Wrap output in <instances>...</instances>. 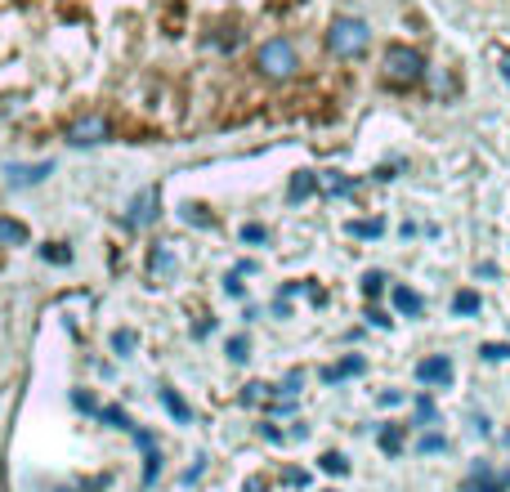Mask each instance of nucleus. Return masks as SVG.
I'll return each mask as SVG.
<instances>
[{"label": "nucleus", "mask_w": 510, "mask_h": 492, "mask_svg": "<svg viewBox=\"0 0 510 492\" xmlns=\"http://www.w3.org/2000/svg\"><path fill=\"white\" fill-rule=\"evenodd\" d=\"M439 448H443L439 434H425V439H421V452H439Z\"/></svg>", "instance_id": "30"}, {"label": "nucleus", "mask_w": 510, "mask_h": 492, "mask_svg": "<svg viewBox=\"0 0 510 492\" xmlns=\"http://www.w3.org/2000/svg\"><path fill=\"white\" fill-rule=\"evenodd\" d=\"M416 380H425V385H448V380H452V359H443V354L421 359V363H416Z\"/></svg>", "instance_id": "6"}, {"label": "nucleus", "mask_w": 510, "mask_h": 492, "mask_svg": "<svg viewBox=\"0 0 510 492\" xmlns=\"http://www.w3.org/2000/svg\"><path fill=\"white\" fill-rule=\"evenodd\" d=\"M323 188H327V193H350L354 184H350V179H341V175H327V179H323Z\"/></svg>", "instance_id": "19"}, {"label": "nucleus", "mask_w": 510, "mask_h": 492, "mask_svg": "<svg viewBox=\"0 0 510 492\" xmlns=\"http://www.w3.org/2000/svg\"><path fill=\"white\" fill-rule=\"evenodd\" d=\"M99 416H104V421H108V425H122V430H130L126 412H117V407H104V412H99Z\"/></svg>", "instance_id": "23"}, {"label": "nucleus", "mask_w": 510, "mask_h": 492, "mask_svg": "<svg viewBox=\"0 0 510 492\" xmlns=\"http://www.w3.org/2000/svg\"><path fill=\"white\" fill-rule=\"evenodd\" d=\"M41 255H45L50 264H68V260H72V251H68V246H63V242H50V246H45V251H41Z\"/></svg>", "instance_id": "17"}, {"label": "nucleus", "mask_w": 510, "mask_h": 492, "mask_svg": "<svg viewBox=\"0 0 510 492\" xmlns=\"http://www.w3.org/2000/svg\"><path fill=\"white\" fill-rule=\"evenodd\" d=\"M350 233H359V238H377V233H381V220H372V224H368V220H363V224H350Z\"/></svg>", "instance_id": "20"}, {"label": "nucleus", "mask_w": 510, "mask_h": 492, "mask_svg": "<svg viewBox=\"0 0 510 492\" xmlns=\"http://www.w3.org/2000/svg\"><path fill=\"white\" fill-rule=\"evenodd\" d=\"M506 488H510V475H484V470H479L475 484H466V492H506Z\"/></svg>", "instance_id": "11"}, {"label": "nucleus", "mask_w": 510, "mask_h": 492, "mask_svg": "<svg viewBox=\"0 0 510 492\" xmlns=\"http://www.w3.org/2000/svg\"><path fill=\"white\" fill-rule=\"evenodd\" d=\"M502 77H506V86H510V54L502 59Z\"/></svg>", "instance_id": "31"}, {"label": "nucleus", "mask_w": 510, "mask_h": 492, "mask_svg": "<svg viewBox=\"0 0 510 492\" xmlns=\"http://www.w3.org/2000/svg\"><path fill=\"white\" fill-rule=\"evenodd\" d=\"M148 273H152L157 282H166V278L175 273V255H170V246H152V255H148Z\"/></svg>", "instance_id": "8"}, {"label": "nucleus", "mask_w": 510, "mask_h": 492, "mask_svg": "<svg viewBox=\"0 0 510 492\" xmlns=\"http://www.w3.org/2000/svg\"><path fill=\"white\" fill-rule=\"evenodd\" d=\"M479 354H484L488 363H497V359H510V350H506V345H484Z\"/></svg>", "instance_id": "26"}, {"label": "nucleus", "mask_w": 510, "mask_h": 492, "mask_svg": "<svg viewBox=\"0 0 510 492\" xmlns=\"http://www.w3.org/2000/svg\"><path fill=\"white\" fill-rule=\"evenodd\" d=\"M45 175H54V161H36V166H9V170H5V179H9L14 188H27V184H41Z\"/></svg>", "instance_id": "7"}, {"label": "nucleus", "mask_w": 510, "mask_h": 492, "mask_svg": "<svg viewBox=\"0 0 510 492\" xmlns=\"http://www.w3.org/2000/svg\"><path fill=\"white\" fill-rule=\"evenodd\" d=\"M113 350H117V354H130V350H134V332H117V336H113Z\"/></svg>", "instance_id": "21"}, {"label": "nucleus", "mask_w": 510, "mask_h": 492, "mask_svg": "<svg viewBox=\"0 0 510 492\" xmlns=\"http://www.w3.org/2000/svg\"><path fill=\"white\" fill-rule=\"evenodd\" d=\"M255 68H260V77H269V81H291L296 68H300V54H296V45H291L287 36H273V41H264V45L255 50Z\"/></svg>", "instance_id": "2"}, {"label": "nucleus", "mask_w": 510, "mask_h": 492, "mask_svg": "<svg viewBox=\"0 0 510 492\" xmlns=\"http://www.w3.org/2000/svg\"><path fill=\"white\" fill-rule=\"evenodd\" d=\"M113 139V122L104 113H81L77 122L68 125V143L72 148H95V143H108Z\"/></svg>", "instance_id": "4"}, {"label": "nucleus", "mask_w": 510, "mask_h": 492, "mask_svg": "<svg viewBox=\"0 0 510 492\" xmlns=\"http://www.w3.org/2000/svg\"><path fill=\"white\" fill-rule=\"evenodd\" d=\"M23 242H27V224L0 215V246H23Z\"/></svg>", "instance_id": "9"}, {"label": "nucleus", "mask_w": 510, "mask_h": 492, "mask_svg": "<svg viewBox=\"0 0 510 492\" xmlns=\"http://www.w3.org/2000/svg\"><path fill=\"white\" fill-rule=\"evenodd\" d=\"M161 403H166V412L175 416V421H193V412H188V403L175 394V389H161Z\"/></svg>", "instance_id": "13"}, {"label": "nucleus", "mask_w": 510, "mask_h": 492, "mask_svg": "<svg viewBox=\"0 0 510 492\" xmlns=\"http://www.w3.org/2000/svg\"><path fill=\"white\" fill-rule=\"evenodd\" d=\"M184 220H188V224H211V220L202 215V206H184Z\"/></svg>", "instance_id": "29"}, {"label": "nucleus", "mask_w": 510, "mask_h": 492, "mask_svg": "<svg viewBox=\"0 0 510 492\" xmlns=\"http://www.w3.org/2000/svg\"><path fill=\"white\" fill-rule=\"evenodd\" d=\"M359 371H363V359L354 354V359H345L341 368H332V371H327V380H345V376H359Z\"/></svg>", "instance_id": "14"}, {"label": "nucleus", "mask_w": 510, "mask_h": 492, "mask_svg": "<svg viewBox=\"0 0 510 492\" xmlns=\"http://www.w3.org/2000/svg\"><path fill=\"white\" fill-rule=\"evenodd\" d=\"M381 81L394 86V90L421 86V81H425V59H421L416 50H407V45H389L381 59Z\"/></svg>", "instance_id": "1"}, {"label": "nucleus", "mask_w": 510, "mask_h": 492, "mask_svg": "<svg viewBox=\"0 0 510 492\" xmlns=\"http://www.w3.org/2000/svg\"><path fill=\"white\" fill-rule=\"evenodd\" d=\"M300 385H305V376H300V371H291V376L282 380V394L291 398V394H300Z\"/></svg>", "instance_id": "25"}, {"label": "nucleus", "mask_w": 510, "mask_h": 492, "mask_svg": "<svg viewBox=\"0 0 510 492\" xmlns=\"http://www.w3.org/2000/svg\"><path fill=\"white\" fill-rule=\"evenodd\" d=\"M314 188H318V179H314V170H300V175L291 179V188H287V197H291V202H305V197H309Z\"/></svg>", "instance_id": "10"}, {"label": "nucleus", "mask_w": 510, "mask_h": 492, "mask_svg": "<svg viewBox=\"0 0 510 492\" xmlns=\"http://www.w3.org/2000/svg\"><path fill=\"white\" fill-rule=\"evenodd\" d=\"M381 448H385V452H398V448H403V430H398V425L381 430Z\"/></svg>", "instance_id": "18"}, {"label": "nucleus", "mask_w": 510, "mask_h": 492, "mask_svg": "<svg viewBox=\"0 0 510 492\" xmlns=\"http://www.w3.org/2000/svg\"><path fill=\"white\" fill-rule=\"evenodd\" d=\"M152 220H157V188H143V193L130 202L126 224L130 229H143V224H152Z\"/></svg>", "instance_id": "5"}, {"label": "nucleus", "mask_w": 510, "mask_h": 492, "mask_svg": "<svg viewBox=\"0 0 510 492\" xmlns=\"http://www.w3.org/2000/svg\"><path fill=\"white\" fill-rule=\"evenodd\" d=\"M242 242H269V233H264L260 224H247V229H242Z\"/></svg>", "instance_id": "27"}, {"label": "nucleus", "mask_w": 510, "mask_h": 492, "mask_svg": "<svg viewBox=\"0 0 510 492\" xmlns=\"http://www.w3.org/2000/svg\"><path fill=\"white\" fill-rule=\"evenodd\" d=\"M452 309H457V314H479V296H475V291H461V296L452 300Z\"/></svg>", "instance_id": "15"}, {"label": "nucleus", "mask_w": 510, "mask_h": 492, "mask_svg": "<svg viewBox=\"0 0 510 492\" xmlns=\"http://www.w3.org/2000/svg\"><path fill=\"white\" fill-rule=\"evenodd\" d=\"M394 305H398V309H403L407 318H416V314L425 309V300H421L416 291H407V287H398V291H394Z\"/></svg>", "instance_id": "12"}, {"label": "nucleus", "mask_w": 510, "mask_h": 492, "mask_svg": "<svg viewBox=\"0 0 510 492\" xmlns=\"http://www.w3.org/2000/svg\"><path fill=\"white\" fill-rule=\"evenodd\" d=\"M229 359H233V363H242V359H247V341H242V336H233V341H229Z\"/></svg>", "instance_id": "24"}, {"label": "nucleus", "mask_w": 510, "mask_h": 492, "mask_svg": "<svg viewBox=\"0 0 510 492\" xmlns=\"http://www.w3.org/2000/svg\"><path fill=\"white\" fill-rule=\"evenodd\" d=\"M247 403H260V398H269V385H247V394H242Z\"/></svg>", "instance_id": "28"}, {"label": "nucleus", "mask_w": 510, "mask_h": 492, "mask_svg": "<svg viewBox=\"0 0 510 492\" xmlns=\"http://www.w3.org/2000/svg\"><path fill=\"white\" fill-rule=\"evenodd\" d=\"M318 466H323V470H327V475H345V470H350V461H345V457H341V452H327V457H323V461H318Z\"/></svg>", "instance_id": "16"}, {"label": "nucleus", "mask_w": 510, "mask_h": 492, "mask_svg": "<svg viewBox=\"0 0 510 492\" xmlns=\"http://www.w3.org/2000/svg\"><path fill=\"white\" fill-rule=\"evenodd\" d=\"M381 287H385L381 273H368V278H363V296H381Z\"/></svg>", "instance_id": "22"}, {"label": "nucleus", "mask_w": 510, "mask_h": 492, "mask_svg": "<svg viewBox=\"0 0 510 492\" xmlns=\"http://www.w3.org/2000/svg\"><path fill=\"white\" fill-rule=\"evenodd\" d=\"M368 41H372V32H368L363 18H336V23L327 27V50H332L336 59H359V54L368 50Z\"/></svg>", "instance_id": "3"}]
</instances>
